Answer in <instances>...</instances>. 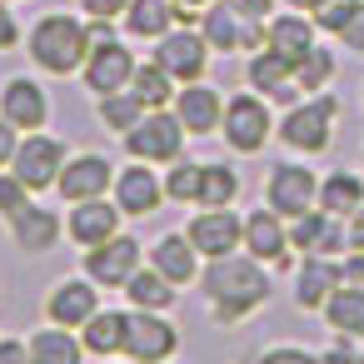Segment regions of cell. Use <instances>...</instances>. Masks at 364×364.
<instances>
[{
  "label": "cell",
  "instance_id": "1",
  "mask_svg": "<svg viewBox=\"0 0 364 364\" xmlns=\"http://www.w3.org/2000/svg\"><path fill=\"white\" fill-rule=\"evenodd\" d=\"M200 289L220 324H240L269 299L274 284H269V264H259L255 255H225V259H205Z\"/></svg>",
  "mask_w": 364,
  "mask_h": 364
},
{
  "label": "cell",
  "instance_id": "2",
  "mask_svg": "<svg viewBox=\"0 0 364 364\" xmlns=\"http://www.w3.org/2000/svg\"><path fill=\"white\" fill-rule=\"evenodd\" d=\"M90 55V36L75 16H46L31 31V60L50 75H75Z\"/></svg>",
  "mask_w": 364,
  "mask_h": 364
},
{
  "label": "cell",
  "instance_id": "3",
  "mask_svg": "<svg viewBox=\"0 0 364 364\" xmlns=\"http://www.w3.org/2000/svg\"><path fill=\"white\" fill-rule=\"evenodd\" d=\"M334 95H319V100H304V105H289V115L279 120V140L299 155H324L329 140H334Z\"/></svg>",
  "mask_w": 364,
  "mask_h": 364
},
{
  "label": "cell",
  "instance_id": "4",
  "mask_svg": "<svg viewBox=\"0 0 364 364\" xmlns=\"http://www.w3.org/2000/svg\"><path fill=\"white\" fill-rule=\"evenodd\" d=\"M130 364H165L180 354V329L170 324V314L160 309H130V324H125V349H120Z\"/></svg>",
  "mask_w": 364,
  "mask_h": 364
},
{
  "label": "cell",
  "instance_id": "5",
  "mask_svg": "<svg viewBox=\"0 0 364 364\" xmlns=\"http://www.w3.org/2000/svg\"><path fill=\"white\" fill-rule=\"evenodd\" d=\"M185 125H180V115H170V110H145V120L125 135V150L135 155V160H145V165H175L180 160V150H185Z\"/></svg>",
  "mask_w": 364,
  "mask_h": 364
},
{
  "label": "cell",
  "instance_id": "6",
  "mask_svg": "<svg viewBox=\"0 0 364 364\" xmlns=\"http://www.w3.org/2000/svg\"><path fill=\"white\" fill-rule=\"evenodd\" d=\"M65 160H70V155H65V145H60L55 135L31 130V135L16 145L11 175H16V180H26V185H31V195H46V190H55V180H60Z\"/></svg>",
  "mask_w": 364,
  "mask_h": 364
},
{
  "label": "cell",
  "instance_id": "7",
  "mask_svg": "<svg viewBox=\"0 0 364 364\" xmlns=\"http://www.w3.org/2000/svg\"><path fill=\"white\" fill-rule=\"evenodd\" d=\"M269 130H274V120H269V110H264L259 95H235V100H225L220 135H225V145H230L235 155H259V150L269 145Z\"/></svg>",
  "mask_w": 364,
  "mask_h": 364
},
{
  "label": "cell",
  "instance_id": "8",
  "mask_svg": "<svg viewBox=\"0 0 364 364\" xmlns=\"http://www.w3.org/2000/svg\"><path fill=\"white\" fill-rule=\"evenodd\" d=\"M145 264V245L135 235H110L105 245L85 250V274L100 284V289H125V279Z\"/></svg>",
  "mask_w": 364,
  "mask_h": 364
},
{
  "label": "cell",
  "instance_id": "9",
  "mask_svg": "<svg viewBox=\"0 0 364 364\" xmlns=\"http://www.w3.org/2000/svg\"><path fill=\"white\" fill-rule=\"evenodd\" d=\"M314 200H319V185H314V170H304V165H294V160H284V165H274V170L264 175V205H269L274 215H284V220H294V215H304V210H314Z\"/></svg>",
  "mask_w": 364,
  "mask_h": 364
},
{
  "label": "cell",
  "instance_id": "10",
  "mask_svg": "<svg viewBox=\"0 0 364 364\" xmlns=\"http://www.w3.org/2000/svg\"><path fill=\"white\" fill-rule=\"evenodd\" d=\"M240 250L255 255L259 264H269L274 274L289 269V264H294V259H289V220L274 215L269 205H264V210H250V215H245V245H240Z\"/></svg>",
  "mask_w": 364,
  "mask_h": 364
},
{
  "label": "cell",
  "instance_id": "11",
  "mask_svg": "<svg viewBox=\"0 0 364 364\" xmlns=\"http://www.w3.org/2000/svg\"><path fill=\"white\" fill-rule=\"evenodd\" d=\"M100 309V284L90 274H65L46 294V319L60 329H85V319Z\"/></svg>",
  "mask_w": 364,
  "mask_h": 364
},
{
  "label": "cell",
  "instance_id": "12",
  "mask_svg": "<svg viewBox=\"0 0 364 364\" xmlns=\"http://www.w3.org/2000/svg\"><path fill=\"white\" fill-rule=\"evenodd\" d=\"M185 240L195 245L200 259H225L245 245V220L235 210H200L190 225H185Z\"/></svg>",
  "mask_w": 364,
  "mask_h": 364
},
{
  "label": "cell",
  "instance_id": "13",
  "mask_svg": "<svg viewBox=\"0 0 364 364\" xmlns=\"http://www.w3.org/2000/svg\"><path fill=\"white\" fill-rule=\"evenodd\" d=\"M205 60H210V41L195 36V31H165L160 46H155V65L175 85H195L205 75Z\"/></svg>",
  "mask_w": 364,
  "mask_h": 364
},
{
  "label": "cell",
  "instance_id": "14",
  "mask_svg": "<svg viewBox=\"0 0 364 364\" xmlns=\"http://www.w3.org/2000/svg\"><path fill=\"white\" fill-rule=\"evenodd\" d=\"M55 190H60L65 205H75V200H100V195L115 190V165H110L105 155H95V150H80V155L65 160Z\"/></svg>",
  "mask_w": 364,
  "mask_h": 364
},
{
  "label": "cell",
  "instance_id": "15",
  "mask_svg": "<svg viewBox=\"0 0 364 364\" xmlns=\"http://www.w3.org/2000/svg\"><path fill=\"white\" fill-rule=\"evenodd\" d=\"M289 250L339 259V255L349 250L344 220H339V215H329V210H304V215H294V220H289Z\"/></svg>",
  "mask_w": 364,
  "mask_h": 364
},
{
  "label": "cell",
  "instance_id": "16",
  "mask_svg": "<svg viewBox=\"0 0 364 364\" xmlns=\"http://www.w3.org/2000/svg\"><path fill=\"white\" fill-rule=\"evenodd\" d=\"M120 220H125V210L115 205V200H75L70 205V215H65V235L80 245V250H95V245H105L110 235H120Z\"/></svg>",
  "mask_w": 364,
  "mask_h": 364
},
{
  "label": "cell",
  "instance_id": "17",
  "mask_svg": "<svg viewBox=\"0 0 364 364\" xmlns=\"http://www.w3.org/2000/svg\"><path fill=\"white\" fill-rule=\"evenodd\" d=\"M200 36L215 46V50H259L264 46V31H259V21H250V16H240L230 0L225 6H210V16H205V26H200Z\"/></svg>",
  "mask_w": 364,
  "mask_h": 364
},
{
  "label": "cell",
  "instance_id": "18",
  "mask_svg": "<svg viewBox=\"0 0 364 364\" xmlns=\"http://www.w3.org/2000/svg\"><path fill=\"white\" fill-rule=\"evenodd\" d=\"M85 85L95 95H115V90H130V75H135V55L120 46V41H105V46H90L85 65H80Z\"/></svg>",
  "mask_w": 364,
  "mask_h": 364
},
{
  "label": "cell",
  "instance_id": "19",
  "mask_svg": "<svg viewBox=\"0 0 364 364\" xmlns=\"http://www.w3.org/2000/svg\"><path fill=\"white\" fill-rule=\"evenodd\" d=\"M115 205H120L130 220L155 215V210L165 205V180H160L145 160H135V165H125V170L115 175Z\"/></svg>",
  "mask_w": 364,
  "mask_h": 364
},
{
  "label": "cell",
  "instance_id": "20",
  "mask_svg": "<svg viewBox=\"0 0 364 364\" xmlns=\"http://www.w3.org/2000/svg\"><path fill=\"white\" fill-rule=\"evenodd\" d=\"M0 120H11L16 130H46V120H50L46 90L36 80H26V75L6 80V90H0Z\"/></svg>",
  "mask_w": 364,
  "mask_h": 364
},
{
  "label": "cell",
  "instance_id": "21",
  "mask_svg": "<svg viewBox=\"0 0 364 364\" xmlns=\"http://www.w3.org/2000/svg\"><path fill=\"white\" fill-rule=\"evenodd\" d=\"M344 284L339 274V259H324V255H304L299 269H294V304L299 309H324V299Z\"/></svg>",
  "mask_w": 364,
  "mask_h": 364
},
{
  "label": "cell",
  "instance_id": "22",
  "mask_svg": "<svg viewBox=\"0 0 364 364\" xmlns=\"http://www.w3.org/2000/svg\"><path fill=\"white\" fill-rule=\"evenodd\" d=\"M175 115H180V125L190 130V135H210V130H220V120H225V100H220V90H210V85H185V90H175Z\"/></svg>",
  "mask_w": 364,
  "mask_h": 364
},
{
  "label": "cell",
  "instance_id": "23",
  "mask_svg": "<svg viewBox=\"0 0 364 364\" xmlns=\"http://www.w3.org/2000/svg\"><path fill=\"white\" fill-rule=\"evenodd\" d=\"M11 235H16V250H26V255H46V250H55V240L65 235V225H60L55 210L31 205V210H21V215L11 220Z\"/></svg>",
  "mask_w": 364,
  "mask_h": 364
},
{
  "label": "cell",
  "instance_id": "24",
  "mask_svg": "<svg viewBox=\"0 0 364 364\" xmlns=\"http://www.w3.org/2000/svg\"><path fill=\"white\" fill-rule=\"evenodd\" d=\"M250 85L259 90V95H269V100H279V105H294V65L289 60H279L274 50H259L255 60H250Z\"/></svg>",
  "mask_w": 364,
  "mask_h": 364
},
{
  "label": "cell",
  "instance_id": "25",
  "mask_svg": "<svg viewBox=\"0 0 364 364\" xmlns=\"http://www.w3.org/2000/svg\"><path fill=\"white\" fill-rule=\"evenodd\" d=\"M125 299H130V309H160V314H170L175 299H180V284H170L155 264H140L125 279Z\"/></svg>",
  "mask_w": 364,
  "mask_h": 364
},
{
  "label": "cell",
  "instance_id": "26",
  "mask_svg": "<svg viewBox=\"0 0 364 364\" xmlns=\"http://www.w3.org/2000/svg\"><path fill=\"white\" fill-rule=\"evenodd\" d=\"M125 324H130V309H95V314L85 319V329H80L85 354H95V359L120 354V349H125Z\"/></svg>",
  "mask_w": 364,
  "mask_h": 364
},
{
  "label": "cell",
  "instance_id": "27",
  "mask_svg": "<svg viewBox=\"0 0 364 364\" xmlns=\"http://www.w3.org/2000/svg\"><path fill=\"white\" fill-rule=\"evenodd\" d=\"M264 50H274L279 60L299 65L309 50H314V26L304 16H274V26L264 31Z\"/></svg>",
  "mask_w": 364,
  "mask_h": 364
},
{
  "label": "cell",
  "instance_id": "28",
  "mask_svg": "<svg viewBox=\"0 0 364 364\" xmlns=\"http://www.w3.org/2000/svg\"><path fill=\"white\" fill-rule=\"evenodd\" d=\"M150 264H155L170 284H190L195 269H200V255H195V245H190L185 235H160L155 250H150Z\"/></svg>",
  "mask_w": 364,
  "mask_h": 364
},
{
  "label": "cell",
  "instance_id": "29",
  "mask_svg": "<svg viewBox=\"0 0 364 364\" xmlns=\"http://www.w3.org/2000/svg\"><path fill=\"white\" fill-rule=\"evenodd\" d=\"M319 314L329 319L334 334H344V339H364V284H339V289L324 299Z\"/></svg>",
  "mask_w": 364,
  "mask_h": 364
},
{
  "label": "cell",
  "instance_id": "30",
  "mask_svg": "<svg viewBox=\"0 0 364 364\" xmlns=\"http://www.w3.org/2000/svg\"><path fill=\"white\" fill-rule=\"evenodd\" d=\"M26 344H31V364H85V344L70 329H60V324L36 329Z\"/></svg>",
  "mask_w": 364,
  "mask_h": 364
},
{
  "label": "cell",
  "instance_id": "31",
  "mask_svg": "<svg viewBox=\"0 0 364 364\" xmlns=\"http://www.w3.org/2000/svg\"><path fill=\"white\" fill-rule=\"evenodd\" d=\"M314 205L329 210V215H339V220H349V215L364 205V180H359L354 170H334V175L319 180V200H314Z\"/></svg>",
  "mask_w": 364,
  "mask_h": 364
},
{
  "label": "cell",
  "instance_id": "32",
  "mask_svg": "<svg viewBox=\"0 0 364 364\" xmlns=\"http://www.w3.org/2000/svg\"><path fill=\"white\" fill-rule=\"evenodd\" d=\"M175 26V0H130L125 6V31L140 41H155Z\"/></svg>",
  "mask_w": 364,
  "mask_h": 364
},
{
  "label": "cell",
  "instance_id": "33",
  "mask_svg": "<svg viewBox=\"0 0 364 364\" xmlns=\"http://www.w3.org/2000/svg\"><path fill=\"white\" fill-rule=\"evenodd\" d=\"M235 195H240V170H230V165H200V195H195L200 210H230Z\"/></svg>",
  "mask_w": 364,
  "mask_h": 364
},
{
  "label": "cell",
  "instance_id": "34",
  "mask_svg": "<svg viewBox=\"0 0 364 364\" xmlns=\"http://www.w3.org/2000/svg\"><path fill=\"white\" fill-rule=\"evenodd\" d=\"M145 120V105L135 90H115V95H100V125L110 135H130L135 125Z\"/></svg>",
  "mask_w": 364,
  "mask_h": 364
},
{
  "label": "cell",
  "instance_id": "35",
  "mask_svg": "<svg viewBox=\"0 0 364 364\" xmlns=\"http://www.w3.org/2000/svg\"><path fill=\"white\" fill-rule=\"evenodd\" d=\"M130 90L140 95V105L145 110H165L170 100H175V80L150 60V65H135V75H130Z\"/></svg>",
  "mask_w": 364,
  "mask_h": 364
},
{
  "label": "cell",
  "instance_id": "36",
  "mask_svg": "<svg viewBox=\"0 0 364 364\" xmlns=\"http://www.w3.org/2000/svg\"><path fill=\"white\" fill-rule=\"evenodd\" d=\"M329 75H334V55H329V50H319V46L294 65V85H299V90H324V85H329Z\"/></svg>",
  "mask_w": 364,
  "mask_h": 364
},
{
  "label": "cell",
  "instance_id": "37",
  "mask_svg": "<svg viewBox=\"0 0 364 364\" xmlns=\"http://www.w3.org/2000/svg\"><path fill=\"white\" fill-rule=\"evenodd\" d=\"M195 195H200V165L195 160H175V170L165 175V200L195 205Z\"/></svg>",
  "mask_w": 364,
  "mask_h": 364
},
{
  "label": "cell",
  "instance_id": "38",
  "mask_svg": "<svg viewBox=\"0 0 364 364\" xmlns=\"http://www.w3.org/2000/svg\"><path fill=\"white\" fill-rule=\"evenodd\" d=\"M31 205H36L31 185H26V180H16V175L6 170V175H0V220L11 225V220H16L21 210H31Z\"/></svg>",
  "mask_w": 364,
  "mask_h": 364
},
{
  "label": "cell",
  "instance_id": "39",
  "mask_svg": "<svg viewBox=\"0 0 364 364\" xmlns=\"http://www.w3.org/2000/svg\"><path fill=\"white\" fill-rule=\"evenodd\" d=\"M334 36H339V41H344L354 55H364V0H354V11L344 16V26H339Z\"/></svg>",
  "mask_w": 364,
  "mask_h": 364
},
{
  "label": "cell",
  "instance_id": "40",
  "mask_svg": "<svg viewBox=\"0 0 364 364\" xmlns=\"http://www.w3.org/2000/svg\"><path fill=\"white\" fill-rule=\"evenodd\" d=\"M255 364H319V354H309V349H299V344H269Z\"/></svg>",
  "mask_w": 364,
  "mask_h": 364
},
{
  "label": "cell",
  "instance_id": "41",
  "mask_svg": "<svg viewBox=\"0 0 364 364\" xmlns=\"http://www.w3.org/2000/svg\"><path fill=\"white\" fill-rule=\"evenodd\" d=\"M349 11H354V0H324V6H319V11H314V21H319V26H324V31H339V26H344V16H349Z\"/></svg>",
  "mask_w": 364,
  "mask_h": 364
},
{
  "label": "cell",
  "instance_id": "42",
  "mask_svg": "<svg viewBox=\"0 0 364 364\" xmlns=\"http://www.w3.org/2000/svg\"><path fill=\"white\" fill-rule=\"evenodd\" d=\"M125 6L130 0H80V11L90 21H115V16H125Z\"/></svg>",
  "mask_w": 364,
  "mask_h": 364
},
{
  "label": "cell",
  "instance_id": "43",
  "mask_svg": "<svg viewBox=\"0 0 364 364\" xmlns=\"http://www.w3.org/2000/svg\"><path fill=\"white\" fill-rule=\"evenodd\" d=\"M319 364H364V359L354 354V339H344V334H339V339L319 354Z\"/></svg>",
  "mask_w": 364,
  "mask_h": 364
},
{
  "label": "cell",
  "instance_id": "44",
  "mask_svg": "<svg viewBox=\"0 0 364 364\" xmlns=\"http://www.w3.org/2000/svg\"><path fill=\"white\" fill-rule=\"evenodd\" d=\"M16 145H21V130H16L11 120H0V170H11V160H16Z\"/></svg>",
  "mask_w": 364,
  "mask_h": 364
},
{
  "label": "cell",
  "instance_id": "45",
  "mask_svg": "<svg viewBox=\"0 0 364 364\" xmlns=\"http://www.w3.org/2000/svg\"><path fill=\"white\" fill-rule=\"evenodd\" d=\"M339 274H344V284H364V250H344Z\"/></svg>",
  "mask_w": 364,
  "mask_h": 364
},
{
  "label": "cell",
  "instance_id": "46",
  "mask_svg": "<svg viewBox=\"0 0 364 364\" xmlns=\"http://www.w3.org/2000/svg\"><path fill=\"white\" fill-rule=\"evenodd\" d=\"M0 364H31V344L26 339H0Z\"/></svg>",
  "mask_w": 364,
  "mask_h": 364
},
{
  "label": "cell",
  "instance_id": "47",
  "mask_svg": "<svg viewBox=\"0 0 364 364\" xmlns=\"http://www.w3.org/2000/svg\"><path fill=\"white\" fill-rule=\"evenodd\" d=\"M230 6H235L240 16H250V21H264V16L274 11V0H230Z\"/></svg>",
  "mask_w": 364,
  "mask_h": 364
},
{
  "label": "cell",
  "instance_id": "48",
  "mask_svg": "<svg viewBox=\"0 0 364 364\" xmlns=\"http://www.w3.org/2000/svg\"><path fill=\"white\" fill-rule=\"evenodd\" d=\"M344 235H349V250H364V205L344 220Z\"/></svg>",
  "mask_w": 364,
  "mask_h": 364
},
{
  "label": "cell",
  "instance_id": "49",
  "mask_svg": "<svg viewBox=\"0 0 364 364\" xmlns=\"http://www.w3.org/2000/svg\"><path fill=\"white\" fill-rule=\"evenodd\" d=\"M21 41V31H16V21H11V11H6V0H0V50H11Z\"/></svg>",
  "mask_w": 364,
  "mask_h": 364
},
{
  "label": "cell",
  "instance_id": "50",
  "mask_svg": "<svg viewBox=\"0 0 364 364\" xmlns=\"http://www.w3.org/2000/svg\"><path fill=\"white\" fill-rule=\"evenodd\" d=\"M289 6H294V11H319L324 0H289Z\"/></svg>",
  "mask_w": 364,
  "mask_h": 364
},
{
  "label": "cell",
  "instance_id": "51",
  "mask_svg": "<svg viewBox=\"0 0 364 364\" xmlns=\"http://www.w3.org/2000/svg\"><path fill=\"white\" fill-rule=\"evenodd\" d=\"M175 6H210V0H175Z\"/></svg>",
  "mask_w": 364,
  "mask_h": 364
},
{
  "label": "cell",
  "instance_id": "52",
  "mask_svg": "<svg viewBox=\"0 0 364 364\" xmlns=\"http://www.w3.org/2000/svg\"><path fill=\"white\" fill-rule=\"evenodd\" d=\"M165 364H170V359H165Z\"/></svg>",
  "mask_w": 364,
  "mask_h": 364
}]
</instances>
